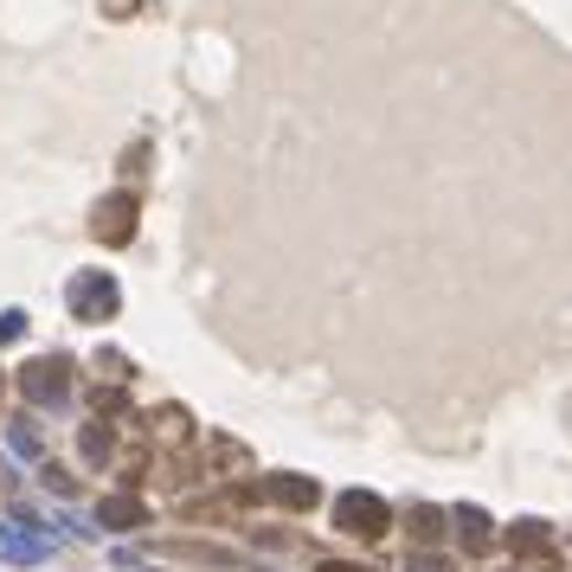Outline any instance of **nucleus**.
<instances>
[{"label":"nucleus","mask_w":572,"mask_h":572,"mask_svg":"<svg viewBox=\"0 0 572 572\" xmlns=\"http://www.w3.org/2000/svg\"><path fill=\"white\" fill-rule=\"evenodd\" d=\"M406 572H457V566H451V560H438V553H412Z\"/></svg>","instance_id":"15"},{"label":"nucleus","mask_w":572,"mask_h":572,"mask_svg":"<svg viewBox=\"0 0 572 572\" xmlns=\"http://www.w3.org/2000/svg\"><path fill=\"white\" fill-rule=\"evenodd\" d=\"M39 483H45L52 496H77V476H65L58 463H45V470H39Z\"/></svg>","instance_id":"10"},{"label":"nucleus","mask_w":572,"mask_h":572,"mask_svg":"<svg viewBox=\"0 0 572 572\" xmlns=\"http://www.w3.org/2000/svg\"><path fill=\"white\" fill-rule=\"evenodd\" d=\"M0 560H13V566H33V560H39V540H20V535H7V528H0Z\"/></svg>","instance_id":"8"},{"label":"nucleus","mask_w":572,"mask_h":572,"mask_svg":"<svg viewBox=\"0 0 572 572\" xmlns=\"http://www.w3.org/2000/svg\"><path fill=\"white\" fill-rule=\"evenodd\" d=\"M515 553H540V547H547V528H540V521H515Z\"/></svg>","instance_id":"9"},{"label":"nucleus","mask_w":572,"mask_h":572,"mask_svg":"<svg viewBox=\"0 0 572 572\" xmlns=\"http://www.w3.org/2000/svg\"><path fill=\"white\" fill-rule=\"evenodd\" d=\"M258 496L277 501V508H296V515H303V508H315V501H322V489H315V476H270Z\"/></svg>","instance_id":"6"},{"label":"nucleus","mask_w":572,"mask_h":572,"mask_svg":"<svg viewBox=\"0 0 572 572\" xmlns=\"http://www.w3.org/2000/svg\"><path fill=\"white\" fill-rule=\"evenodd\" d=\"M26 335V309H0V347Z\"/></svg>","instance_id":"11"},{"label":"nucleus","mask_w":572,"mask_h":572,"mask_svg":"<svg viewBox=\"0 0 572 572\" xmlns=\"http://www.w3.org/2000/svg\"><path fill=\"white\" fill-rule=\"evenodd\" d=\"M315 572H374V566H354V560H322Z\"/></svg>","instance_id":"16"},{"label":"nucleus","mask_w":572,"mask_h":572,"mask_svg":"<svg viewBox=\"0 0 572 572\" xmlns=\"http://www.w3.org/2000/svg\"><path fill=\"white\" fill-rule=\"evenodd\" d=\"M65 309H72V322H110L122 309V283L110 270H77L65 283Z\"/></svg>","instance_id":"1"},{"label":"nucleus","mask_w":572,"mask_h":572,"mask_svg":"<svg viewBox=\"0 0 572 572\" xmlns=\"http://www.w3.org/2000/svg\"><path fill=\"white\" fill-rule=\"evenodd\" d=\"M412 521H419V528H412V535H419V540H438V535H444V528H438V521H444V515H438V508H419V515H412Z\"/></svg>","instance_id":"13"},{"label":"nucleus","mask_w":572,"mask_h":572,"mask_svg":"<svg viewBox=\"0 0 572 572\" xmlns=\"http://www.w3.org/2000/svg\"><path fill=\"white\" fill-rule=\"evenodd\" d=\"M457 528H463V547H470V553H483V547L496 540V528H489L483 508H457Z\"/></svg>","instance_id":"7"},{"label":"nucleus","mask_w":572,"mask_h":572,"mask_svg":"<svg viewBox=\"0 0 572 572\" xmlns=\"http://www.w3.org/2000/svg\"><path fill=\"white\" fill-rule=\"evenodd\" d=\"M149 572H154V566H149Z\"/></svg>","instance_id":"17"},{"label":"nucleus","mask_w":572,"mask_h":572,"mask_svg":"<svg viewBox=\"0 0 572 572\" xmlns=\"http://www.w3.org/2000/svg\"><path fill=\"white\" fill-rule=\"evenodd\" d=\"M97 528H104V535H136V528H149V501L142 496H104L97 501Z\"/></svg>","instance_id":"5"},{"label":"nucleus","mask_w":572,"mask_h":572,"mask_svg":"<svg viewBox=\"0 0 572 572\" xmlns=\"http://www.w3.org/2000/svg\"><path fill=\"white\" fill-rule=\"evenodd\" d=\"M136 213H142V206H136V193H110V199L97 206L90 231H97L104 245H129V238H136Z\"/></svg>","instance_id":"4"},{"label":"nucleus","mask_w":572,"mask_h":572,"mask_svg":"<svg viewBox=\"0 0 572 572\" xmlns=\"http://www.w3.org/2000/svg\"><path fill=\"white\" fill-rule=\"evenodd\" d=\"M84 457H90V463L110 457V431H104V424H90V431H84Z\"/></svg>","instance_id":"12"},{"label":"nucleus","mask_w":572,"mask_h":572,"mask_svg":"<svg viewBox=\"0 0 572 572\" xmlns=\"http://www.w3.org/2000/svg\"><path fill=\"white\" fill-rule=\"evenodd\" d=\"M20 392H26L33 406H65V399H72V360H65V354L26 360V367H20Z\"/></svg>","instance_id":"3"},{"label":"nucleus","mask_w":572,"mask_h":572,"mask_svg":"<svg viewBox=\"0 0 572 572\" xmlns=\"http://www.w3.org/2000/svg\"><path fill=\"white\" fill-rule=\"evenodd\" d=\"M335 528L354 540H380L392 528V508L374 489H347V496H335Z\"/></svg>","instance_id":"2"},{"label":"nucleus","mask_w":572,"mask_h":572,"mask_svg":"<svg viewBox=\"0 0 572 572\" xmlns=\"http://www.w3.org/2000/svg\"><path fill=\"white\" fill-rule=\"evenodd\" d=\"M13 451H20V457H39V431L33 424H13Z\"/></svg>","instance_id":"14"}]
</instances>
